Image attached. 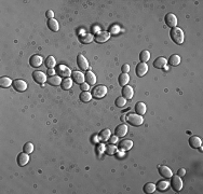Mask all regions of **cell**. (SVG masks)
I'll return each mask as SVG.
<instances>
[{"label":"cell","mask_w":203,"mask_h":194,"mask_svg":"<svg viewBox=\"0 0 203 194\" xmlns=\"http://www.w3.org/2000/svg\"><path fill=\"white\" fill-rule=\"evenodd\" d=\"M91 99H92V94L90 93L89 91L82 92V93L80 94V100H81L82 103H89Z\"/></svg>","instance_id":"cell-30"},{"label":"cell","mask_w":203,"mask_h":194,"mask_svg":"<svg viewBox=\"0 0 203 194\" xmlns=\"http://www.w3.org/2000/svg\"><path fill=\"white\" fill-rule=\"evenodd\" d=\"M42 63H43L42 57L39 56V55H33V56L30 57V59H29V64H30V66L35 67V68L41 66Z\"/></svg>","instance_id":"cell-17"},{"label":"cell","mask_w":203,"mask_h":194,"mask_svg":"<svg viewBox=\"0 0 203 194\" xmlns=\"http://www.w3.org/2000/svg\"><path fill=\"white\" fill-rule=\"evenodd\" d=\"M13 87L18 92H25L27 89V83L22 79H16L13 81Z\"/></svg>","instance_id":"cell-10"},{"label":"cell","mask_w":203,"mask_h":194,"mask_svg":"<svg viewBox=\"0 0 203 194\" xmlns=\"http://www.w3.org/2000/svg\"><path fill=\"white\" fill-rule=\"evenodd\" d=\"M171 39L173 40V42L176 43V44H182L184 42V31L182 30L180 28L178 27H174L171 29V33H170Z\"/></svg>","instance_id":"cell-1"},{"label":"cell","mask_w":203,"mask_h":194,"mask_svg":"<svg viewBox=\"0 0 203 194\" xmlns=\"http://www.w3.org/2000/svg\"><path fill=\"white\" fill-rule=\"evenodd\" d=\"M132 147H133V141L130 139H124L119 142L118 149L121 150V151H129V150L132 149Z\"/></svg>","instance_id":"cell-12"},{"label":"cell","mask_w":203,"mask_h":194,"mask_svg":"<svg viewBox=\"0 0 203 194\" xmlns=\"http://www.w3.org/2000/svg\"><path fill=\"white\" fill-rule=\"evenodd\" d=\"M61 86H62V89H65V91H67V89H72V79H70V78H65L64 80H62Z\"/></svg>","instance_id":"cell-27"},{"label":"cell","mask_w":203,"mask_h":194,"mask_svg":"<svg viewBox=\"0 0 203 194\" xmlns=\"http://www.w3.org/2000/svg\"><path fill=\"white\" fill-rule=\"evenodd\" d=\"M94 40V37L91 33H85V35H82L79 37V41L83 44H88V43H91L92 41Z\"/></svg>","instance_id":"cell-23"},{"label":"cell","mask_w":203,"mask_h":194,"mask_svg":"<svg viewBox=\"0 0 203 194\" xmlns=\"http://www.w3.org/2000/svg\"><path fill=\"white\" fill-rule=\"evenodd\" d=\"M121 71H122V74H129V71H130V65H128V64L122 65Z\"/></svg>","instance_id":"cell-39"},{"label":"cell","mask_w":203,"mask_h":194,"mask_svg":"<svg viewBox=\"0 0 203 194\" xmlns=\"http://www.w3.org/2000/svg\"><path fill=\"white\" fill-rule=\"evenodd\" d=\"M49 84L52 86H57L62 83V79H61L60 76H51L50 79L48 80Z\"/></svg>","instance_id":"cell-25"},{"label":"cell","mask_w":203,"mask_h":194,"mask_svg":"<svg viewBox=\"0 0 203 194\" xmlns=\"http://www.w3.org/2000/svg\"><path fill=\"white\" fill-rule=\"evenodd\" d=\"M116 151H117V148L115 147L114 145H110V146H108V147H107V150H106L107 154H114Z\"/></svg>","instance_id":"cell-38"},{"label":"cell","mask_w":203,"mask_h":194,"mask_svg":"<svg viewBox=\"0 0 203 194\" xmlns=\"http://www.w3.org/2000/svg\"><path fill=\"white\" fill-rule=\"evenodd\" d=\"M110 142H111V145H114V144H116L117 141H118V137L117 136H110Z\"/></svg>","instance_id":"cell-43"},{"label":"cell","mask_w":203,"mask_h":194,"mask_svg":"<svg viewBox=\"0 0 203 194\" xmlns=\"http://www.w3.org/2000/svg\"><path fill=\"white\" fill-rule=\"evenodd\" d=\"M23 151L26 152V153H28V154L31 153V152L34 151V145L31 144V142H26L23 147Z\"/></svg>","instance_id":"cell-37"},{"label":"cell","mask_w":203,"mask_h":194,"mask_svg":"<svg viewBox=\"0 0 203 194\" xmlns=\"http://www.w3.org/2000/svg\"><path fill=\"white\" fill-rule=\"evenodd\" d=\"M80 89H81L82 92L89 91V84H88V83H82V84H80Z\"/></svg>","instance_id":"cell-41"},{"label":"cell","mask_w":203,"mask_h":194,"mask_svg":"<svg viewBox=\"0 0 203 194\" xmlns=\"http://www.w3.org/2000/svg\"><path fill=\"white\" fill-rule=\"evenodd\" d=\"M99 138H101V140H103V141H107L110 138V130L106 128V130H102V133L99 134Z\"/></svg>","instance_id":"cell-34"},{"label":"cell","mask_w":203,"mask_h":194,"mask_svg":"<svg viewBox=\"0 0 203 194\" xmlns=\"http://www.w3.org/2000/svg\"><path fill=\"white\" fill-rule=\"evenodd\" d=\"M29 162V155L28 153H26V152H22V153H19L18 155V164H19V166H21V167H23V166H25L26 164H27Z\"/></svg>","instance_id":"cell-14"},{"label":"cell","mask_w":203,"mask_h":194,"mask_svg":"<svg viewBox=\"0 0 203 194\" xmlns=\"http://www.w3.org/2000/svg\"><path fill=\"white\" fill-rule=\"evenodd\" d=\"M168 186H170V182H168V181H165V180H161V181H159L158 184H157L156 186H157L158 190H160V191H165L166 189L168 188Z\"/></svg>","instance_id":"cell-35"},{"label":"cell","mask_w":203,"mask_h":194,"mask_svg":"<svg viewBox=\"0 0 203 194\" xmlns=\"http://www.w3.org/2000/svg\"><path fill=\"white\" fill-rule=\"evenodd\" d=\"M33 79H34V81L37 82L38 84H43L45 81H48V80H46L45 74H43V72L40 71V70H36V71L33 72Z\"/></svg>","instance_id":"cell-6"},{"label":"cell","mask_w":203,"mask_h":194,"mask_svg":"<svg viewBox=\"0 0 203 194\" xmlns=\"http://www.w3.org/2000/svg\"><path fill=\"white\" fill-rule=\"evenodd\" d=\"M48 27L51 29L52 31H58V28H60V25H58V22L56 19L52 18V19H48Z\"/></svg>","instance_id":"cell-26"},{"label":"cell","mask_w":203,"mask_h":194,"mask_svg":"<svg viewBox=\"0 0 203 194\" xmlns=\"http://www.w3.org/2000/svg\"><path fill=\"white\" fill-rule=\"evenodd\" d=\"M165 24L168 26L170 28H174L177 25V18L175 16V14L173 13H168L164 18Z\"/></svg>","instance_id":"cell-7"},{"label":"cell","mask_w":203,"mask_h":194,"mask_svg":"<svg viewBox=\"0 0 203 194\" xmlns=\"http://www.w3.org/2000/svg\"><path fill=\"white\" fill-rule=\"evenodd\" d=\"M77 65L80 69L83 70V71L89 69V63H88V59L83 56L82 54H79L77 56Z\"/></svg>","instance_id":"cell-9"},{"label":"cell","mask_w":203,"mask_h":194,"mask_svg":"<svg viewBox=\"0 0 203 194\" xmlns=\"http://www.w3.org/2000/svg\"><path fill=\"white\" fill-rule=\"evenodd\" d=\"M159 174L161 175L162 177H164V178L166 179H168V178H171V177L173 176V173H172V171H171L170 168H168V166H160L159 167Z\"/></svg>","instance_id":"cell-19"},{"label":"cell","mask_w":203,"mask_h":194,"mask_svg":"<svg viewBox=\"0 0 203 194\" xmlns=\"http://www.w3.org/2000/svg\"><path fill=\"white\" fill-rule=\"evenodd\" d=\"M133 95H134L133 87L130 86V85L123 86V89H122V97H124L126 99H129V100H131V99L133 98Z\"/></svg>","instance_id":"cell-13"},{"label":"cell","mask_w":203,"mask_h":194,"mask_svg":"<svg viewBox=\"0 0 203 194\" xmlns=\"http://www.w3.org/2000/svg\"><path fill=\"white\" fill-rule=\"evenodd\" d=\"M45 66L48 67V69H53L56 66V60L53 56H48L45 59Z\"/></svg>","instance_id":"cell-32"},{"label":"cell","mask_w":203,"mask_h":194,"mask_svg":"<svg viewBox=\"0 0 203 194\" xmlns=\"http://www.w3.org/2000/svg\"><path fill=\"white\" fill-rule=\"evenodd\" d=\"M148 71V65L146 63H139L135 68V72L138 77H144Z\"/></svg>","instance_id":"cell-11"},{"label":"cell","mask_w":203,"mask_h":194,"mask_svg":"<svg viewBox=\"0 0 203 194\" xmlns=\"http://www.w3.org/2000/svg\"><path fill=\"white\" fill-rule=\"evenodd\" d=\"M177 175H178L179 177L185 176V175H186V169H185V168H179V169L177 171Z\"/></svg>","instance_id":"cell-42"},{"label":"cell","mask_w":203,"mask_h":194,"mask_svg":"<svg viewBox=\"0 0 203 194\" xmlns=\"http://www.w3.org/2000/svg\"><path fill=\"white\" fill-rule=\"evenodd\" d=\"M11 84H13V82H12V80L8 77H2L1 79H0V86L1 87H9Z\"/></svg>","instance_id":"cell-33"},{"label":"cell","mask_w":203,"mask_h":194,"mask_svg":"<svg viewBox=\"0 0 203 194\" xmlns=\"http://www.w3.org/2000/svg\"><path fill=\"white\" fill-rule=\"evenodd\" d=\"M156 189H157V186H156L155 183L148 182V183H146L145 186H144V192L147 193V194H151V193L155 192Z\"/></svg>","instance_id":"cell-29"},{"label":"cell","mask_w":203,"mask_h":194,"mask_svg":"<svg viewBox=\"0 0 203 194\" xmlns=\"http://www.w3.org/2000/svg\"><path fill=\"white\" fill-rule=\"evenodd\" d=\"M126 115H122L121 116V121H123V122H124V121H126Z\"/></svg>","instance_id":"cell-46"},{"label":"cell","mask_w":203,"mask_h":194,"mask_svg":"<svg viewBox=\"0 0 203 194\" xmlns=\"http://www.w3.org/2000/svg\"><path fill=\"white\" fill-rule=\"evenodd\" d=\"M84 77H85V81H87V83L89 85H94L96 83V76L92 71H87Z\"/></svg>","instance_id":"cell-21"},{"label":"cell","mask_w":203,"mask_h":194,"mask_svg":"<svg viewBox=\"0 0 203 194\" xmlns=\"http://www.w3.org/2000/svg\"><path fill=\"white\" fill-rule=\"evenodd\" d=\"M166 64H168L166 58L160 56L155 59V62H153V67L157 68V69H162V68H164L166 66Z\"/></svg>","instance_id":"cell-18"},{"label":"cell","mask_w":203,"mask_h":194,"mask_svg":"<svg viewBox=\"0 0 203 194\" xmlns=\"http://www.w3.org/2000/svg\"><path fill=\"white\" fill-rule=\"evenodd\" d=\"M45 16L48 18V19H52L54 18V12H53L52 10H49V11H46Z\"/></svg>","instance_id":"cell-40"},{"label":"cell","mask_w":203,"mask_h":194,"mask_svg":"<svg viewBox=\"0 0 203 194\" xmlns=\"http://www.w3.org/2000/svg\"><path fill=\"white\" fill-rule=\"evenodd\" d=\"M110 38V33L108 31H99L94 36V41L96 43H104Z\"/></svg>","instance_id":"cell-5"},{"label":"cell","mask_w":203,"mask_h":194,"mask_svg":"<svg viewBox=\"0 0 203 194\" xmlns=\"http://www.w3.org/2000/svg\"><path fill=\"white\" fill-rule=\"evenodd\" d=\"M54 72H56L54 69H49V70H48V74H51V76H53V74H54Z\"/></svg>","instance_id":"cell-45"},{"label":"cell","mask_w":203,"mask_h":194,"mask_svg":"<svg viewBox=\"0 0 203 194\" xmlns=\"http://www.w3.org/2000/svg\"><path fill=\"white\" fill-rule=\"evenodd\" d=\"M129 81H130L129 74H121L120 76H119V78H118V82H119V84H120L121 86L128 85Z\"/></svg>","instance_id":"cell-24"},{"label":"cell","mask_w":203,"mask_h":194,"mask_svg":"<svg viewBox=\"0 0 203 194\" xmlns=\"http://www.w3.org/2000/svg\"><path fill=\"white\" fill-rule=\"evenodd\" d=\"M135 111H136V113H137V115H145L146 111H147V107H146V105L144 103L139 101V103H137L135 105Z\"/></svg>","instance_id":"cell-22"},{"label":"cell","mask_w":203,"mask_h":194,"mask_svg":"<svg viewBox=\"0 0 203 194\" xmlns=\"http://www.w3.org/2000/svg\"><path fill=\"white\" fill-rule=\"evenodd\" d=\"M119 30H120V27H118V26H114V27L110 29V33H117Z\"/></svg>","instance_id":"cell-44"},{"label":"cell","mask_w":203,"mask_h":194,"mask_svg":"<svg viewBox=\"0 0 203 194\" xmlns=\"http://www.w3.org/2000/svg\"><path fill=\"white\" fill-rule=\"evenodd\" d=\"M116 136L117 137H124L128 133V126L126 124H120L116 127Z\"/></svg>","instance_id":"cell-20"},{"label":"cell","mask_w":203,"mask_h":194,"mask_svg":"<svg viewBox=\"0 0 203 194\" xmlns=\"http://www.w3.org/2000/svg\"><path fill=\"white\" fill-rule=\"evenodd\" d=\"M170 183H171L172 189L175 191V192H179V191L183 189V181L178 175H175V176L173 175V176L171 177V182Z\"/></svg>","instance_id":"cell-4"},{"label":"cell","mask_w":203,"mask_h":194,"mask_svg":"<svg viewBox=\"0 0 203 194\" xmlns=\"http://www.w3.org/2000/svg\"><path fill=\"white\" fill-rule=\"evenodd\" d=\"M139 59H141L142 63H147L150 59V52L147 50L142 51L141 54H139Z\"/></svg>","instance_id":"cell-31"},{"label":"cell","mask_w":203,"mask_h":194,"mask_svg":"<svg viewBox=\"0 0 203 194\" xmlns=\"http://www.w3.org/2000/svg\"><path fill=\"white\" fill-rule=\"evenodd\" d=\"M92 97L96 99H101L106 96L107 94V87L105 85H97L92 89Z\"/></svg>","instance_id":"cell-3"},{"label":"cell","mask_w":203,"mask_h":194,"mask_svg":"<svg viewBox=\"0 0 203 194\" xmlns=\"http://www.w3.org/2000/svg\"><path fill=\"white\" fill-rule=\"evenodd\" d=\"M201 145H202V140L198 136H191L189 138V146L192 149H198L199 147H201Z\"/></svg>","instance_id":"cell-16"},{"label":"cell","mask_w":203,"mask_h":194,"mask_svg":"<svg viewBox=\"0 0 203 194\" xmlns=\"http://www.w3.org/2000/svg\"><path fill=\"white\" fill-rule=\"evenodd\" d=\"M168 64L172 65V66H178L180 64V57L177 54H173L171 55V57L168 58Z\"/></svg>","instance_id":"cell-28"},{"label":"cell","mask_w":203,"mask_h":194,"mask_svg":"<svg viewBox=\"0 0 203 194\" xmlns=\"http://www.w3.org/2000/svg\"><path fill=\"white\" fill-rule=\"evenodd\" d=\"M72 81H75L76 83H78V84H82V83H84V81H85L84 74L80 71H72Z\"/></svg>","instance_id":"cell-15"},{"label":"cell","mask_w":203,"mask_h":194,"mask_svg":"<svg viewBox=\"0 0 203 194\" xmlns=\"http://www.w3.org/2000/svg\"><path fill=\"white\" fill-rule=\"evenodd\" d=\"M56 74H57V76L63 77L65 79V78H69V76L72 74V70L68 67L60 65V66H57V68H56Z\"/></svg>","instance_id":"cell-8"},{"label":"cell","mask_w":203,"mask_h":194,"mask_svg":"<svg viewBox=\"0 0 203 194\" xmlns=\"http://www.w3.org/2000/svg\"><path fill=\"white\" fill-rule=\"evenodd\" d=\"M115 104H116L117 107H119V108H122V107L126 106V99L124 98V97H118V98L116 99V101H115Z\"/></svg>","instance_id":"cell-36"},{"label":"cell","mask_w":203,"mask_h":194,"mask_svg":"<svg viewBox=\"0 0 203 194\" xmlns=\"http://www.w3.org/2000/svg\"><path fill=\"white\" fill-rule=\"evenodd\" d=\"M126 121L133 126H139L144 123L143 115H139L137 113H129V115H126Z\"/></svg>","instance_id":"cell-2"}]
</instances>
